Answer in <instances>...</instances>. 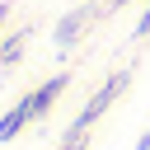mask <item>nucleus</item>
I'll return each instance as SVG.
<instances>
[{
	"mask_svg": "<svg viewBox=\"0 0 150 150\" xmlns=\"http://www.w3.org/2000/svg\"><path fill=\"white\" fill-rule=\"evenodd\" d=\"M131 0H103V14H117V9H127Z\"/></svg>",
	"mask_w": 150,
	"mask_h": 150,
	"instance_id": "obj_8",
	"label": "nucleus"
},
{
	"mask_svg": "<svg viewBox=\"0 0 150 150\" xmlns=\"http://www.w3.org/2000/svg\"><path fill=\"white\" fill-rule=\"evenodd\" d=\"M127 84H131V70H112V75H108V80L94 89V98H89V103L75 112L70 131H89V127H94V122H98V117H103V112H108V108H112V103L127 94Z\"/></svg>",
	"mask_w": 150,
	"mask_h": 150,
	"instance_id": "obj_1",
	"label": "nucleus"
},
{
	"mask_svg": "<svg viewBox=\"0 0 150 150\" xmlns=\"http://www.w3.org/2000/svg\"><path fill=\"white\" fill-rule=\"evenodd\" d=\"M84 145H89V131H66V141L56 150H84Z\"/></svg>",
	"mask_w": 150,
	"mask_h": 150,
	"instance_id": "obj_6",
	"label": "nucleus"
},
{
	"mask_svg": "<svg viewBox=\"0 0 150 150\" xmlns=\"http://www.w3.org/2000/svg\"><path fill=\"white\" fill-rule=\"evenodd\" d=\"M9 9H14V5H9V0H0V23L9 19Z\"/></svg>",
	"mask_w": 150,
	"mask_h": 150,
	"instance_id": "obj_9",
	"label": "nucleus"
},
{
	"mask_svg": "<svg viewBox=\"0 0 150 150\" xmlns=\"http://www.w3.org/2000/svg\"><path fill=\"white\" fill-rule=\"evenodd\" d=\"M28 38H33V28H14V33L0 42V75H5V70H14V66L23 61V47H28Z\"/></svg>",
	"mask_w": 150,
	"mask_h": 150,
	"instance_id": "obj_5",
	"label": "nucleus"
},
{
	"mask_svg": "<svg viewBox=\"0 0 150 150\" xmlns=\"http://www.w3.org/2000/svg\"><path fill=\"white\" fill-rule=\"evenodd\" d=\"M66 84H70V70H61V75H52L47 84H38V89L28 94V98H33V112H38V117H47V112H52V103H56V98L66 94Z\"/></svg>",
	"mask_w": 150,
	"mask_h": 150,
	"instance_id": "obj_3",
	"label": "nucleus"
},
{
	"mask_svg": "<svg viewBox=\"0 0 150 150\" xmlns=\"http://www.w3.org/2000/svg\"><path fill=\"white\" fill-rule=\"evenodd\" d=\"M33 117H38V112H33V98L23 94V98H19V103H14V108L0 117V145H5V141H14V136H19V131L33 122Z\"/></svg>",
	"mask_w": 150,
	"mask_h": 150,
	"instance_id": "obj_4",
	"label": "nucleus"
},
{
	"mask_svg": "<svg viewBox=\"0 0 150 150\" xmlns=\"http://www.w3.org/2000/svg\"><path fill=\"white\" fill-rule=\"evenodd\" d=\"M136 150H150V131H145V136H141V141H136Z\"/></svg>",
	"mask_w": 150,
	"mask_h": 150,
	"instance_id": "obj_10",
	"label": "nucleus"
},
{
	"mask_svg": "<svg viewBox=\"0 0 150 150\" xmlns=\"http://www.w3.org/2000/svg\"><path fill=\"white\" fill-rule=\"evenodd\" d=\"M98 14H103V5H89V0H80L75 9H66V14L56 19V28H52V42H56L61 52H66V47H75V42L84 38V28H89Z\"/></svg>",
	"mask_w": 150,
	"mask_h": 150,
	"instance_id": "obj_2",
	"label": "nucleus"
},
{
	"mask_svg": "<svg viewBox=\"0 0 150 150\" xmlns=\"http://www.w3.org/2000/svg\"><path fill=\"white\" fill-rule=\"evenodd\" d=\"M131 38H150V5H145V14L136 19V33H131Z\"/></svg>",
	"mask_w": 150,
	"mask_h": 150,
	"instance_id": "obj_7",
	"label": "nucleus"
}]
</instances>
